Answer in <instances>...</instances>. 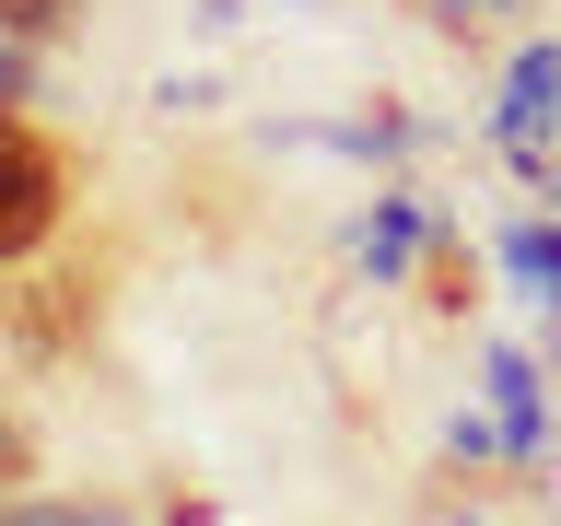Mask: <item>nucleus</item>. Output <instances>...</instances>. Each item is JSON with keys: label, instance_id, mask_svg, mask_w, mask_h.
I'll use <instances>...</instances> for the list:
<instances>
[{"label": "nucleus", "instance_id": "obj_1", "mask_svg": "<svg viewBox=\"0 0 561 526\" xmlns=\"http://www.w3.org/2000/svg\"><path fill=\"white\" fill-rule=\"evenodd\" d=\"M47 222H59V152H47L35 129H12V210H0V258H35Z\"/></svg>", "mask_w": 561, "mask_h": 526}]
</instances>
